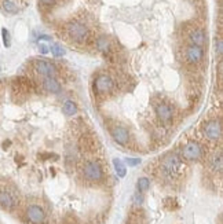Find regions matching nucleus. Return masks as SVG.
Returning a JSON list of instances; mask_svg holds the SVG:
<instances>
[{
	"label": "nucleus",
	"instance_id": "f257e3e1",
	"mask_svg": "<svg viewBox=\"0 0 223 224\" xmlns=\"http://www.w3.org/2000/svg\"><path fill=\"white\" fill-rule=\"evenodd\" d=\"M66 32H68L69 37L76 43H83L88 39V29L85 25H83L81 22L77 21H72L66 25Z\"/></svg>",
	"mask_w": 223,
	"mask_h": 224
},
{
	"label": "nucleus",
	"instance_id": "f03ea898",
	"mask_svg": "<svg viewBox=\"0 0 223 224\" xmlns=\"http://www.w3.org/2000/svg\"><path fill=\"white\" fill-rule=\"evenodd\" d=\"M83 176L88 182H99L104 178V168L98 161H87L83 165Z\"/></svg>",
	"mask_w": 223,
	"mask_h": 224
},
{
	"label": "nucleus",
	"instance_id": "7ed1b4c3",
	"mask_svg": "<svg viewBox=\"0 0 223 224\" xmlns=\"http://www.w3.org/2000/svg\"><path fill=\"white\" fill-rule=\"evenodd\" d=\"M182 169V161L176 154H169L165 157L164 161L161 164V170L165 176L168 178H174L176 176Z\"/></svg>",
	"mask_w": 223,
	"mask_h": 224
},
{
	"label": "nucleus",
	"instance_id": "20e7f679",
	"mask_svg": "<svg viewBox=\"0 0 223 224\" xmlns=\"http://www.w3.org/2000/svg\"><path fill=\"white\" fill-rule=\"evenodd\" d=\"M201 154H202L201 146H200L197 142H194V140L187 142L183 146V150H182V157H183L186 161H197L200 157H201Z\"/></svg>",
	"mask_w": 223,
	"mask_h": 224
},
{
	"label": "nucleus",
	"instance_id": "39448f33",
	"mask_svg": "<svg viewBox=\"0 0 223 224\" xmlns=\"http://www.w3.org/2000/svg\"><path fill=\"white\" fill-rule=\"evenodd\" d=\"M35 69L36 72L40 73L43 77H55V74L58 73L55 65L50 61H44V59H39L35 62Z\"/></svg>",
	"mask_w": 223,
	"mask_h": 224
},
{
	"label": "nucleus",
	"instance_id": "423d86ee",
	"mask_svg": "<svg viewBox=\"0 0 223 224\" xmlns=\"http://www.w3.org/2000/svg\"><path fill=\"white\" fill-rule=\"evenodd\" d=\"M110 135L113 140H114L117 145H121V146H125L129 140V132L127 131V128L121 125H114L110 128Z\"/></svg>",
	"mask_w": 223,
	"mask_h": 224
},
{
	"label": "nucleus",
	"instance_id": "0eeeda50",
	"mask_svg": "<svg viewBox=\"0 0 223 224\" xmlns=\"http://www.w3.org/2000/svg\"><path fill=\"white\" fill-rule=\"evenodd\" d=\"M185 56H186V61H187V63H190V65H196V63L201 62L202 56H204L202 47L190 44V45L187 47V48H186Z\"/></svg>",
	"mask_w": 223,
	"mask_h": 224
},
{
	"label": "nucleus",
	"instance_id": "6e6552de",
	"mask_svg": "<svg viewBox=\"0 0 223 224\" xmlns=\"http://www.w3.org/2000/svg\"><path fill=\"white\" fill-rule=\"evenodd\" d=\"M204 131H205V136L209 140H218L222 136V125L216 120H211V121L205 124Z\"/></svg>",
	"mask_w": 223,
	"mask_h": 224
},
{
	"label": "nucleus",
	"instance_id": "1a4fd4ad",
	"mask_svg": "<svg viewBox=\"0 0 223 224\" xmlns=\"http://www.w3.org/2000/svg\"><path fill=\"white\" fill-rule=\"evenodd\" d=\"M113 88V80L108 74H99L95 80V89L98 93H106Z\"/></svg>",
	"mask_w": 223,
	"mask_h": 224
},
{
	"label": "nucleus",
	"instance_id": "9d476101",
	"mask_svg": "<svg viewBox=\"0 0 223 224\" xmlns=\"http://www.w3.org/2000/svg\"><path fill=\"white\" fill-rule=\"evenodd\" d=\"M26 216L28 219L31 220L33 224H41L46 219V215H44V210H43L40 206L37 205H31L26 210Z\"/></svg>",
	"mask_w": 223,
	"mask_h": 224
},
{
	"label": "nucleus",
	"instance_id": "9b49d317",
	"mask_svg": "<svg viewBox=\"0 0 223 224\" xmlns=\"http://www.w3.org/2000/svg\"><path fill=\"white\" fill-rule=\"evenodd\" d=\"M154 110H156V114L160 120H161L162 122H169L172 120V109L171 106L167 105V103H157V105L154 106Z\"/></svg>",
	"mask_w": 223,
	"mask_h": 224
},
{
	"label": "nucleus",
	"instance_id": "f8f14e48",
	"mask_svg": "<svg viewBox=\"0 0 223 224\" xmlns=\"http://www.w3.org/2000/svg\"><path fill=\"white\" fill-rule=\"evenodd\" d=\"M43 88L51 93H59L62 89L55 77H43Z\"/></svg>",
	"mask_w": 223,
	"mask_h": 224
},
{
	"label": "nucleus",
	"instance_id": "ddd939ff",
	"mask_svg": "<svg viewBox=\"0 0 223 224\" xmlns=\"http://www.w3.org/2000/svg\"><path fill=\"white\" fill-rule=\"evenodd\" d=\"M190 41L193 45H198L202 47V44L205 43V33L201 29H196L190 33Z\"/></svg>",
	"mask_w": 223,
	"mask_h": 224
},
{
	"label": "nucleus",
	"instance_id": "4468645a",
	"mask_svg": "<svg viewBox=\"0 0 223 224\" xmlns=\"http://www.w3.org/2000/svg\"><path fill=\"white\" fill-rule=\"evenodd\" d=\"M0 205L6 209H11L14 206V199L7 191H0Z\"/></svg>",
	"mask_w": 223,
	"mask_h": 224
},
{
	"label": "nucleus",
	"instance_id": "2eb2a0df",
	"mask_svg": "<svg viewBox=\"0 0 223 224\" xmlns=\"http://www.w3.org/2000/svg\"><path fill=\"white\" fill-rule=\"evenodd\" d=\"M96 48H98V51L101 52H108L109 48H110V41L108 40L106 36H101V37L96 39V43H95Z\"/></svg>",
	"mask_w": 223,
	"mask_h": 224
},
{
	"label": "nucleus",
	"instance_id": "dca6fc26",
	"mask_svg": "<svg viewBox=\"0 0 223 224\" xmlns=\"http://www.w3.org/2000/svg\"><path fill=\"white\" fill-rule=\"evenodd\" d=\"M62 112L65 113L66 116H75L76 113H77V106H76V103L73 101H66L64 103V106H62Z\"/></svg>",
	"mask_w": 223,
	"mask_h": 224
},
{
	"label": "nucleus",
	"instance_id": "f3484780",
	"mask_svg": "<svg viewBox=\"0 0 223 224\" xmlns=\"http://www.w3.org/2000/svg\"><path fill=\"white\" fill-rule=\"evenodd\" d=\"M113 165H114V169H116V172H117V176L124 178L125 173H127V169H125V165L123 164L121 160H119V158L113 160Z\"/></svg>",
	"mask_w": 223,
	"mask_h": 224
},
{
	"label": "nucleus",
	"instance_id": "a211bd4d",
	"mask_svg": "<svg viewBox=\"0 0 223 224\" xmlns=\"http://www.w3.org/2000/svg\"><path fill=\"white\" fill-rule=\"evenodd\" d=\"M211 166L215 170H222V153L218 151L212 155L211 158Z\"/></svg>",
	"mask_w": 223,
	"mask_h": 224
},
{
	"label": "nucleus",
	"instance_id": "6ab92c4d",
	"mask_svg": "<svg viewBox=\"0 0 223 224\" xmlns=\"http://www.w3.org/2000/svg\"><path fill=\"white\" fill-rule=\"evenodd\" d=\"M3 8H4V11L8 12V14H17V12H18V7H17V4L14 2H11V0H4V2H3Z\"/></svg>",
	"mask_w": 223,
	"mask_h": 224
},
{
	"label": "nucleus",
	"instance_id": "aec40b11",
	"mask_svg": "<svg viewBox=\"0 0 223 224\" xmlns=\"http://www.w3.org/2000/svg\"><path fill=\"white\" fill-rule=\"evenodd\" d=\"M136 187H138V191L139 193H143L150 187V180L148 178H139L138 183H136Z\"/></svg>",
	"mask_w": 223,
	"mask_h": 224
},
{
	"label": "nucleus",
	"instance_id": "412c9836",
	"mask_svg": "<svg viewBox=\"0 0 223 224\" xmlns=\"http://www.w3.org/2000/svg\"><path fill=\"white\" fill-rule=\"evenodd\" d=\"M50 51L52 52V55L54 56H64L65 55V50L62 48L59 44H52L51 48H50Z\"/></svg>",
	"mask_w": 223,
	"mask_h": 224
},
{
	"label": "nucleus",
	"instance_id": "4be33fe9",
	"mask_svg": "<svg viewBox=\"0 0 223 224\" xmlns=\"http://www.w3.org/2000/svg\"><path fill=\"white\" fill-rule=\"evenodd\" d=\"M2 37H3V43H4V47H8L11 45V39H10V33L6 28L2 29Z\"/></svg>",
	"mask_w": 223,
	"mask_h": 224
},
{
	"label": "nucleus",
	"instance_id": "5701e85b",
	"mask_svg": "<svg viewBox=\"0 0 223 224\" xmlns=\"http://www.w3.org/2000/svg\"><path fill=\"white\" fill-rule=\"evenodd\" d=\"M215 51L218 52V55L221 56L222 55V51H223V40L222 39H218L215 43Z\"/></svg>",
	"mask_w": 223,
	"mask_h": 224
},
{
	"label": "nucleus",
	"instance_id": "b1692460",
	"mask_svg": "<svg viewBox=\"0 0 223 224\" xmlns=\"http://www.w3.org/2000/svg\"><path fill=\"white\" fill-rule=\"evenodd\" d=\"M125 162L128 164V166H136L141 164V160L139 158H127L125 160Z\"/></svg>",
	"mask_w": 223,
	"mask_h": 224
},
{
	"label": "nucleus",
	"instance_id": "393cba45",
	"mask_svg": "<svg viewBox=\"0 0 223 224\" xmlns=\"http://www.w3.org/2000/svg\"><path fill=\"white\" fill-rule=\"evenodd\" d=\"M143 202V197H142V194H136L134 197V203L135 205H141V203Z\"/></svg>",
	"mask_w": 223,
	"mask_h": 224
},
{
	"label": "nucleus",
	"instance_id": "a878e982",
	"mask_svg": "<svg viewBox=\"0 0 223 224\" xmlns=\"http://www.w3.org/2000/svg\"><path fill=\"white\" fill-rule=\"evenodd\" d=\"M39 50H40V52H41V54H48L50 47L46 45V44H40V45H39Z\"/></svg>",
	"mask_w": 223,
	"mask_h": 224
},
{
	"label": "nucleus",
	"instance_id": "bb28decb",
	"mask_svg": "<svg viewBox=\"0 0 223 224\" xmlns=\"http://www.w3.org/2000/svg\"><path fill=\"white\" fill-rule=\"evenodd\" d=\"M40 3L44 6H52L55 3V0H40Z\"/></svg>",
	"mask_w": 223,
	"mask_h": 224
},
{
	"label": "nucleus",
	"instance_id": "cd10ccee",
	"mask_svg": "<svg viewBox=\"0 0 223 224\" xmlns=\"http://www.w3.org/2000/svg\"><path fill=\"white\" fill-rule=\"evenodd\" d=\"M39 40H51V39H50L48 36H40Z\"/></svg>",
	"mask_w": 223,
	"mask_h": 224
}]
</instances>
